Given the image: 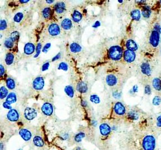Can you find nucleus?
<instances>
[{
    "label": "nucleus",
    "mask_w": 161,
    "mask_h": 150,
    "mask_svg": "<svg viewBox=\"0 0 161 150\" xmlns=\"http://www.w3.org/2000/svg\"><path fill=\"white\" fill-rule=\"evenodd\" d=\"M156 146V138L153 135H147L142 141V147L144 150H154Z\"/></svg>",
    "instance_id": "obj_1"
},
{
    "label": "nucleus",
    "mask_w": 161,
    "mask_h": 150,
    "mask_svg": "<svg viewBox=\"0 0 161 150\" xmlns=\"http://www.w3.org/2000/svg\"><path fill=\"white\" fill-rule=\"evenodd\" d=\"M109 57L113 60H119L122 56V50L119 46H112L108 52Z\"/></svg>",
    "instance_id": "obj_2"
},
{
    "label": "nucleus",
    "mask_w": 161,
    "mask_h": 150,
    "mask_svg": "<svg viewBox=\"0 0 161 150\" xmlns=\"http://www.w3.org/2000/svg\"><path fill=\"white\" fill-rule=\"evenodd\" d=\"M160 33L156 30H153V32H152V33L150 36L149 42L153 47H157L158 46L160 43Z\"/></svg>",
    "instance_id": "obj_3"
},
{
    "label": "nucleus",
    "mask_w": 161,
    "mask_h": 150,
    "mask_svg": "<svg viewBox=\"0 0 161 150\" xmlns=\"http://www.w3.org/2000/svg\"><path fill=\"white\" fill-rule=\"evenodd\" d=\"M37 115L36 110L31 107H26L24 111V116L25 118L29 120L34 119Z\"/></svg>",
    "instance_id": "obj_4"
},
{
    "label": "nucleus",
    "mask_w": 161,
    "mask_h": 150,
    "mask_svg": "<svg viewBox=\"0 0 161 150\" xmlns=\"http://www.w3.org/2000/svg\"><path fill=\"white\" fill-rule=\"evenodd\" d=\"M45 86V81L42 77H38L36 78L33 83V87L35 90H41Z\"/></svg>",
    "instance_id": "obj_5"
},
{
    "label": "nucleus",
    "mask_w": 161,
    "mask_h": 150,
    "mask_svg": "<svg viewBox=\"0 0 161 150\" xmlns=\"http://www.w3.org/2000/svg\"><path fill=\"white\" fill-rule=\"evenodd\" d=\"M7 117L11 122H17L19 118V114L15 109H11L7 113Z\"/></svg>",
    "instance_id": "obj_6"
},
{
    "label": "nucleus",
    "mask_w": 161,
    "mask_h": 150,
    "mask_svg": "<svg viewBox=\"0 0 161 150\" xmlns=\"http://www.w3.org/2000/svg\"><path fill=\"white\" fill-rule=\"evenodd\" d=\"M136 55L134 51L127 50L124 52V59L127 63H131L135 60Z\"/></svg>",
    "instance_id": "obj_7"
},
{
    "label": "nucleus",
    "mask_w": 161,
    "mask_h": 150,
    "mask_svg": "<svg viewBox=\"0 0 161 150\" xmlns=\"http://www.w3.org/2000/svg\"><path fill=\"white\" fill-rule=\"evenodd\" d=\"M48 32L50 35L56 36L60 34V29L59 26L56 24H51L48 27Z\"/></svg>",
    "instance_id": "obj_8"
},
{
    "label": "nucleus",
    "mask_w": 161,
    "mask_h": 150,
    "mask_svg": "<svg viewBox=\"0 0 161 150\" xmlns=\"http://www.w3.org/2000/svg\"><path fill=\"white\" fill-rule=\"evenodd\" d=\"M114 111L116 114H117V115H123L125 114L126 109L124 105L122 103L118 102L115 104L114 106Z\"/></svg>",
    "instance_id": "obj_9"
},
{
    "label": "nucleus",
    "mask_w": 161,
    "mask_h": 150,
    "mask_svg": "<svg viewBox=\"0 0 161 150\" xmlns=\"http://www.w3.org/2000/svg\"><path fill=\"white\" fill-rule=\"evenodd\" d=\"M42 111L46 115L50 116L53 112V107L50 103L46 102L43 105L42 107Z\"/></svg>",
    "instance_id": "obj_10"
},
{
    "label": "nucleus",
    "mask_w": 161,
    "mask_h": 150,
    "mask_svg": "<svg viewBox=\"0 0 161 150\" xmlns=\"http://www.w3.org/2000/svg\"><path fill=\"white\" fill-rule=\"evenodd\" d=\"M99 130L101 134L103 136L108 135L111 133V127L107 124L106 123L102 124L99 126Z\"/></svg>",
    "instance_id": "obj_11"
},
{
    "label": "nucleus",
    "mask_w": 161,
    "mask_h": 150,
    "mask_svg": "<svg viewBox=\"0 0 161 150\" xmlns=\"http://www.w3.org/2000/svg\"><path fill=\"white\" fill-rule=\"evenodd\" d=\"M19 134L25 141H28L32 138L31 132L25 129H22L19 131Z\"/></svg>",
    "instance_id": "obj_12"
},
{
    "label": "nucleus",
    "mask_w": 161,
    "mask_h": 150,
    "mask_svg": "<svg viewBox=\"0 0 161 150\" xmlns=\"http://www.w3.org/2000/svg\"><path fill=\"white\" fill-rule=\"evenodd\" d=\"M55 10L56 12L58 14L63 13L66 10L65 3L63 2H57L55 5Z\"/></svg>",
    "instance_id": "obj_13"
},
{
    "label": "nucleus",
    "mask_w": 161,
    "mask_h": 150,
    "mask_svg": "<svg viewBox=\"0 0 161 150\" xmlns=\"http://www.w3.org/2000/svg\"><path fill=\"white\" fill-rule=\"evenodd\" d=\"M24 53L26 55H29L32 54L35 51V46L32 43H27L24 46Z\"/></svg>",
    "instance_id": "obj_14"
},
{
    "label": "nucleus",
    "mask_w": 161,
    "mask_h": 150,
    "mask_svg": "<svg viewBox=\"0 0 161 150\" xmlns=\"http://www.w3.org/2000/svg\"><path fill=\"white\" fill-rule=\"evenodd\" d=\"M141 72L148 76H149L151 74V68L150 65L148 63H143L140 67Z\"/></svg>",
    "instance_id": "obj_15"
},
{
    "label": "nucleus",
    "mask_w": 161,
    "mask_h": 150,
    "mask_svg": "<svg viewBox=\"0 0 161 150\" xmlns=\"http://www.w3.org/2000/svg\"><path fill=\"white\" fill-rule=\"evenodd\" d=\"M126 46L129 50L132 51H135L138 50V47L137 44L134 41L132 40H129L126 42Z\"/></svg>",
    "instance_id": "obj_16"
},
{
    "label": "nucleus",
    "mask_w": 161,
    "mask_h": 150,
    "mask_svg": "<svg viewBox=\"0 0 161 150\" xmlns=\"http://www.w3.org/2000/svg\"><path fill=\"white\" fill-rule=\"evenodd\" d=\"M106 83L109 86H114L117 83V78L114 75L110 74L106 77Z\"/></svg>",
    "instance_id": "obj_17"
},
{
    "label": "nucleus",
    "mask_w": 161,
    "mask_h": 150,
    "mask_svg": "<svg viewBox=\"0 0 161 150\" xmlns=\"http://www.w3.org/2000/svg\"><path fill=\"white\" fill-rule=\"evenodd\" d=\"M77 90L80 93H86L88 91V86L84 82H79L77 85Z\"/></svg>",
    "instance_id": "obj_18"
},
{
    "label": "nucleus",
    "mask_w": 161,
    "mask_h": 150,
    "mask_svg": "<svg viewBox=\"0 0 161 150\" xmlns=\"http://www.w3.org/2000/svg\"><path fill=\"white\" fill-rule=\"evenodd\" d=\"M72 22L69 19H65L61 22V26L65 30H69L72 27Z\"/></svg>",
    "instance_id": "obj_19"
},
{
    "label": "nucleus",
    "mask_w": 161,
    "mask_h": 150,
    "mask_svg": "<svg viewBox=\"0 0 161 150\" xmlns=\"http://www.w3.org/2000/svg\"><path fill=\"white\" fill-rule=\"evenodd\" d=\"M70 50L74 53H78L81 51L82 48L78 43H72L70 46Z\"/></svg>",
    "instance_id": "obj_20"
},
{
    "label": "nucleus",
    "mask_w": 161,
    "mask_h": 150,
    "mask_svg": "<svg viewBox=\"0 0 161 150\" xmlns=\"http://www.w3.org/2000/svg\"><path fill=\"white\" fill-rule=\"evenodd\" d=\"M16 101H17L16 95L14 92H11L9 94H8L6 100V101L10 103V104L16 102Z\"/></svg>",
    "instance_id": "obj_21"
},
{
    "label": "nucleus",
    "mask_w": 161,
    "mask_h": 150,
    "mask_svg": "<svg viewBox=\"0 0 161 150\" xmlns=\"http://www.w3.org/2000/svg\"><path fill=\"white\" fill-rule=\"evenodd\" d=\"M33 143L34 145L38 147H42L44 146V141L39 136H35L33 138Z\"/></svg>",
    "instance_id": "obj_22"
},
{
    "label": "nucleus",
    "mask_w": 161,
    "mask_h": 150,
    "mask_svg": "<svg viewBox=\"0 0 161 150\" xmlns=\"http://www.w3.org/2000/svg\"><path fill=\"white\" fill-rule=\"evenodd\" d=\"M72 19L74 20V22H78L82 19V14L79 11L75 10L74 11L72 15Z\"/></svg>",
    "instance_id": "obj_23"
},
{
    "label": "nucleus",
    "mask_w": 161,
    "mask_h": 150,
    "mask_svg": "<svg viewBox=\"0 0 161 150\" xmlns=\"http://www.w3.org/2000/svg\"><path fill=\"white\" fill-rule=\"evenodd\" d=\"M152 85L153 86L154 88L158 91H161V80L159 78H154L152 82Z\"/></svg>",
    "instance_id": "obj_24"
},
{
    "label": "nucleus",
    "mask_w": 161,
    "mask_h": 150,
    "mask_svg": "<svg viewBox=\"0 0 161 150\" xmlns=\"http://www.w3.org/2000/svg\"><path fill=\"white\" fill-rule=\"evenodd\" d=\"M131 17L134 20L138 21L140 19L141 17L140 11L138 9L133 10L131 13Z\"/></svg>",
    "instance_id": "obj_25"
},
{
    "label": "nucleus",
    "mask_w": 161,
    "mask_h": 150,
    "mask_svg": "<svg viewBox=\"0 0 161 150\" xmlns=\"http://www.w3.org/2000/svg\"><path fill=\"white\" fill-rule=\"evenodd\" d=\"M151 14V10L149 6H145L142 10V15L145 18H149Z\"/></svg>",
    "instance_id": "obj_26"
},
{
    "label": "nucleus",
    "mask_w": 161,
    "mask_h": 150,
    "mask_svg": "<svg viewBox=\"0 0 161 150\" xmlns=\"http://www.w3.org/2000/svg\"><path fill=\"white\" fill-rule=\"evenodd\" d=\"M14 56L11 53H9L6 55L5 57V62L6 64L10 65L14 63Z\"/></svg>",
    "instance_id": "obj_27"
},
{
    "label": "nucleus",
    "mask_w": 161,
    "mask_h": 150,
    "mask_svg": "<svg viewBox=\"0 0 161 150\" xmlns=\"http://www.w3.org/2000/svg\"><path fill=\"white\" fill-rule=\"evenodd\" d=\"M65 92L66 93V94L70 97L72 98V97H74V89L72 87V86H66L65 88Z\"/></svg>",
    "instance_id": "obj_28"
},
{
    "label": "nucleus",
    "mask_w": 161,
    "mask_h": 150,
    "mask_svg": "<svg viewBox=\"0 0 161 150\" xmlns=\"http://www.w3.org/2000/svg\"><path fill=\"white\" fill-rule=\"evenodd\" d=\"M6 86L10 89H14L15 87V83L14 79L11 78H9L6 80Z\"/></svg>",
    "instance_id": "obj_29"
},
{
    "label": "nucleus",
    "mask_w": 161,
    "mask_h": 150,
    "mask_svg": "<svg viewBox=\"0 0 161 150\" xmlns=\"http://www.w3.org/2000/svg\"><path fill=\"white\" fill-rule=\"evenodd\" d=\"M7 96H8V90L7 89V88L4 86L1 87V89H0V97H1V99L2 100V99L5 98L6 97H7Z\"/></svg>",
    "instance_id": "obj_30"
},
{
    "label": "nucleus",
    "mask_w": 161,
    "mask_h": 150,
    "mask_svg": "<svg viewBox=\"0 0 161 150\" xmlns=\"http://www.w3.org/2000/svg\"><path fill=\"white\" fill-rule=\"evenodd\" d=\"M43 16L45 19H49L51 16L52 11L49 7H46L42 11Z\"/></svg>",
    "instance_id": "obj_31"
},
{
    "label": "nucleus",
    "mask_w": 161,
    "mask_h": 150,
    "mask_svg": "<svg viewBox=\"0 0 161 150\" xmlns=\"http://www.w3.org/2000/svg\"><path fill=\"white\" fill-rule=\"evenodd\" d=\"M128 117L131 120H137L139 118V115L137 112L134 111H131L128 113Z\"/></svg>",
    "instance_id": "obj_32"
},
{
    "label": "nucleus",
    "mask_w": 161,
    "mask_h": 150,
    "mask_svg": "<svg viewBox=\"0 0 161 150\" xmlns=\"http://www.w3.org/2000/svg\"><path fill=\"white\" fill-rule=\"evenodd\" d=\"M14 41L11 40V38H7L5 41V46L7 48H11L14 47Z\"/></svg>",
    "instance_id": "obj_33"
},
{
    "label": "nucleus",
    "mask_w": 161,
    "mask_h": 150,
    "mask_svg": "<svg viewBox=\"0 0 161 150\" xmlns=\"http://www.w3.org/2000/svg\"><path fill=\"white\" fill-rule=\"evenodd\" d=\"M19 33L17 31H14L11 34L10 38L14 42H16L19 40Z\"/></svg>",
    "instance_id": "obj_34"
},
{
    "label": "nucleus",
    "mask_w": 161,
    "mask_h": 150,
    "mask_svg": "<svg viewBox=\"0 0 161 150\" xmlns=\"http://www.w3.org/2000/svg\"><path fill=\"white\" fill-rule=\"evenodd\" d=\"M85 135L84 133H82V132L79 133L75 135V140L77 142H80L81 141L83 138H84L85 137Z\"/></svg>",
    "instance_id": "obj_35"
},
{
    "label": "nucleus",
    "mask_w": 161,
    "mask_h": 150,
    "mask_svg": "<svg viewBox=\"0 0 161 150\" xmlns=\"http://www.w3.org/2000/svg\"><path fill=\"white\" fill-rule=\"evenodd\" d=\"M23 17L24 16H23V14L22 13H18L15 15L14 18V20L16 22H21L22 20L23 19Z\"/></svg>",
    "instance_id": "obj_36"
},
{
    "label": "nucleus",
    "mask_w": 161,
    "mask_h": 150,
    "mask_svg": "<svg viewBox=\"0 0 161 150\" xmlns=\"http://www.w3.org/2000/svg\"><path fill=\"white\" fill-rule=\"evenodd\" d=\"M90 100L91 101H92L93 103H94V104H99L100 102V98L99 97L96 95V94H92L91 96V97H90Z\"/></svg>",
    "instance_id": "obj_37"
},
{
    "label": "nucleus",
    "mask_w": 161,
    "mask_h": 150,
    "mask_svg": "<svg viewBox=\"0 0 161 150\" xmlns=\"http://www.w3.org/2000/svg\"><path fill=\"white\" fill-rule=\"evenodd\" d=\"M58 69L62 70L64 71H67L68 70V65L66 63L64 62H62L58 65Z\"/></svg>",
    "instance_id": "obj_38"
},
{
    "label": "nucleus",
    "mask_w": 161,
    "mask_h": 150,
    "mask_svg": "<svg viewBox=\"0 0 161 150\" xmlns=\"http://www.w3.org/2000/svg\"><path fill=\"white\" fill-rule=\"evenodd\" d=\"M161 103V98L159 96H156L153 100V104L155 106L160 105Z\"/></svg>",
    "instance_id": "obj_39"
},
{
    "label": "nucleus",
    "mask_w": 161,
    "mask_h": 150,
    "mask_svg": "<svg viewBox=\"0 0 161 150\" xmlns=\"http://www.w3.org/2000/svg\"><path fill=\"white\" fill-rule=\"evenodd\" d=\"M41 47H42V44L41 43H39L38 44H37V48H36V54L34 55V57L36 58L37 57L39 54H40V52H41Z\"/></svg>",
    "instance_id": "obj_40"
},
{
    "label": "nucleus",
    "mask_w": 161,
    "mask_h": 150,
    "mask_svg": "<svg viewBox=\"0 0 161 150\" xmlns=\"http://www.w3.org/2000/svg\"><path fill=\"white\" fill-rule=\"evenodd\" d=\"M7 28V22L5 20H1L0 22L1 30H4Z\"/></svg>",
    "instance_id": "obj_41"
},
{
    "label": "nucleus",
    "mask_w": 161,
    "mask_h": 150,
    "mask_svg": "<svg viewBox=\"0 0 161 150\" xmlns=\"http://www.w3.org/2000/svg\"><path fill=\"white\" fill-rule=\"evenodd\" d=\"M145 93L146 94H150L151 93V89H150V87L149 85L145 86Z\"/></svg>",
    "instance_id": "obj_42"
},
{
    "label": "nucleus",
    "mask_w": 161,
    "mask_h": 150,
    "mask_svg": "<svg viewBox=\"0 0 161 150\" xmlns=\"http://www.w3.org/2000/svg\"><path fill=\"white\" fill-rule=\"evenodd\" d=\"M3 107L6 109H9V110H11L12 109V107L10 105V104L7 102H5L3 104Z\"/></svg>",
    "instance_id": "obj_43"
},
{
    "label": "nucleus",
    "mask_w": 161,
    "mask_h": 150,
    "mask_svg": "<svg viewBox=\"0 0 161 150\" xmlns=\"http://www.w3.org/2000/svg\"><path fill=\"white\" fill-rule=\"evenodd\" d=\"M50 47H51V43H47L46 45L44 46V47H43V50H42V51L43 52H47V51H48V49L50 48Z\"/></svg>",
    "instance_id": "obj_44"
},
{
    "label": "nucleus",
    "mask_w": 161,
    "mask_h": 150,
    "mask_svg": "<svg viewBox=\"0 0 161 150\" xmlns=\"http://www.w3.org/2000/svg\"><path fill=\"white\" fill-rule=\"evenodd\" d=\"M49 63H46L45 64L43 65L42 68V71H45L47 70H48V68H49Z\"/></svg>",
    "instance_id": "obj_45"
},
{
    "label": "nucleus",
    "mask_w": 161,
    "mask_h": 150,
    "mask_svg": "<svg viewBox=\"0 0 161 150\" xmlns=\"http://www.w3.org/2000/svg\"><path fill=\"white\" fill-rule=\"evenodd\" d=\"M157 126L161 128V115L158 116L157 118Z\"/></svg>",
    "instance_id": "obj_46"
},
{
    "label": "nucleus",
    "mask_w": 161,
    "mask_h": 150,
    "mask_svg": "<svg viewBox=\"0 0 161 150\" xmlns=\"http://www.w3.org/2000/svg\"><path fill=\"white\" fill-rule=\"evenodd\" d=\"M154 30L158 32L160 34L161 33V27L159 25H156L154 26Z\"/></svg>",
    "instance_id": "obj_47"
},
{
    "label": "nucleus",
    "mask_w": 161,
    "mask_h": 150,
    "mask_svg": "<svg viewBox=\"0 0 161 150\" xmlns=\"http://www.w3.org/2000/svg\"><path fill=\"white\" fill-rule=\"evenodd\" d=\"M0 70H1V76L2 77V76L3 75V74L5 73V71L4 66L2 65H0Z\"/></svg>",
    "instance_id": "obj_48"
},
{
    "label": "nucleus",
    "mask_w": 161,
    "mask_h": 150,
    "mask_svg": "<svg viewBox=\"0 0 161 150\" xmlns=\"http://www.w3.org/2000/svg\"><path fill=\"white\" fill-rule=\"evenodd\" d=\"M61 57V54L58 53L57 55H56L53 59H52V61H55L58 59H59Z\"/></svg>",
    "instance_id": "obj_49"
},
{
    "label": "nucleus",
    "mask_w": 161,
    "mask_h": 150,
    "mask_svg": "<svg viewBox=\"0 0 161 150\" xmlns=\"http://www.w3.org/2000/svg\"><path fill=\"white\" fill-rule=\"evenodd\" d=\"M101 25V22L99 21H97L94 23V24L93 25V28H97Z\"/></svg>",
    "instance_id": "obj_50"
},
{
    "label": "nucleus",
    "mask_w": 161,
    "mask_h": 150,
    "mask_svg": "<svg viewBox=\"0 0 161 150\" xmlns=\"http://www.w3.org/2000/svg\"><path fill=\"white\" fill-rule=\"evenodd\" d=\"M138 87L137 86H134L133 87V91L134 92H138Z\"/></svg>",
    "instance_id": "obj_51"
},
{
    "label": "nucleus",
    "mask_w": 161,
    "mask_h": 150,
    "mask_svg": "<svg viewBox=\"0 0 161 150\" xmlns=\"http://www.w3.org/2000/svg\"><path fill=\"white\" fill-rule=\"evenodd\" d=\"M20 2L22 3H27L29 2V1H20Z\"/></svg>",
    "instance_id": "obj_52"
},
{
    "label": "nucleus",
    "mask_w": 161,
    "mask_h": 150,
    "mask_svg": "<svg viewBox=\"0 0 161 150\" xmlns=\"http://www.w3.org/2000/svg\"><path fill=\"white\" fill-rule=\"evenodd\" d=\"M82 105H83V106H85L87 105V102H86L85 101H83L82 102Z\"/></svg>",
    "instance_id": "obj_53"
},
{
    "label": "nucleus",
    "mask_w": 161,
    "mask_h": 150,
    "mask_svg": "<svg viewBox=\"0 0 161 150\" xmlns=\"http://www.w3.org/2000/svg\"><path fill=\"white\" fill-rule=\"evenodd\" d=\"M46 2L48 3H51L53 2V1H47Z\"/></svg>",
    "instance_id": "obj_54"
},
{
    "label": "nucleus",
    "mask_w": 161,
    "mask_h": 150,
    "mask_svg": "<svg viewBox=\"0 0 161 150\" xmlns=\"http://www.w3.org/2000/svg\"><path fill=\"white\" fill-rule=\"evenodd\" d=\"M1 150H2V144H1Z\"/></svg>",
    "instance_id": "obj_55"
},
{
    "label": "nucleus",
    "mask_w": 161,
    "mask_h": 150,
    "mask_svg": "<svg viewBox=\"0 0 161 150\" xmlns=\"http://www.w3.org/2000/svg\"><path fill=\"white\" fill-rule=\"evenodd\" d=\"M21 150V149H20V150Z\"/></svg>",
    "instance_id": "obj_56"
},
{
    "label": "nucleus",
    "mask_w": 161,
    "mask_h": 150,
    "mask_svg": "<svg viewBox=\"0 0 161 150\" xmlns=\"http://www.w3.org/2000/svg\"></svg>",
    "instance_id": "obj_57"
}]
</instances>
